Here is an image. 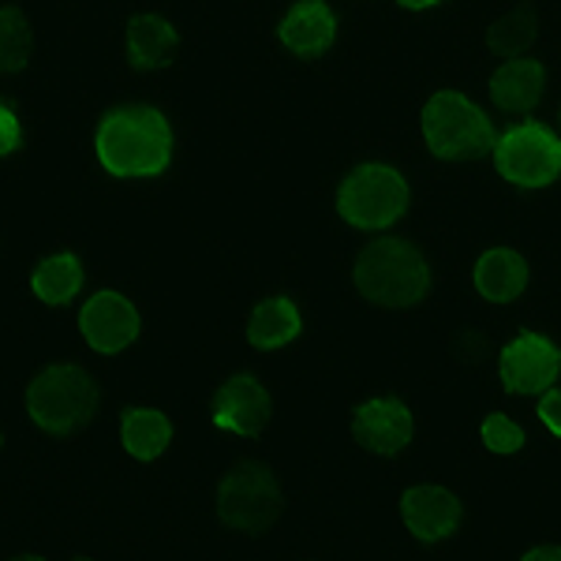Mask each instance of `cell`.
<instances>
[{"label":"cell","mask_w":561,"mask_h":561,"mask_svg":"<svg viewBox=\"0 0 561 561\" xmlns=\"http://www.w3.org/2000/svg\"><path fill=\"white\" fill-rule=\"evenodd\" d=\"M285 513V491L277 476L259 460H232L214 483V517L225 536L259 539Z\"/></svg>","instance_id":"obj_4"},{"label":"cell","mask_w":561,"mask_h":561,"mask_svg":"<svg viewBox=\"0 0 561 561\" xmlns=\"http://www.w3.org/2000/svg\"><path fill=\"white\" fill-rule=\"evenodd\" d=\"M94 161L105 176L121 184H147L173 165L176 131L169 116L153 105L131 102L108 108L94 124Z\"/></svg>","instance_id":"obj_1"},{"label":"cell","mask_w":561,"mask_h":561,"mask_svg":"<svg viewBox=\"0 0 561 561\" xmlns=\"http://www.w3.org/2000/svg\"><path fill=\"white\" fill-rule=\"evenodd\" d=\"M116 438H121V449L128 454L135 465H161L176 446V420L169 415L161 404L139 401L131 409L121 412V423H116Z\"/></svg>","instance_id":"obj_16"},{"label":"cell","mask_w":561,"mask_h":561,"mask_svg":"<svg viewBox=\"0 0 561 561\" xmlns=\"http://www.w3.org/2000/svg\"><path fill=\"white\" fill-rule=\"evenodd\" d=\"M486 90H491L494 105L510 108V113H528L547 94V68L531 53H510L497 60Z\"/></svg>","instance_id":"obj_19"},{"label":"cell","mask_w":561,"mask_h":561,"mask_svg":"<svg viewBox=\"0 0 561 561\" xmlns=\"http://www.w3.org/2000/svg\"><path fill=\"white\" fill-rule=\"evenodd\" d=\"M356 296L378 311H412L431 296V259L409 240H375L348 266Z\"/></svg>","instance_id":"obj_3"},{"label":"cell","mask_w":561,"mask_h":561,"mask_svg":"<svg viewBox=\"0 0 561 561\" xmlns=\"http://www.w3.org/2000/svg\"><path fill=\"white\" fill-rule=\"evenodd\" d=\"M468 285L472 296L486 307H510L517 304L531 285V262L513 243H494L483 248L468 270Z\"/></svg>","instance_id":"obj_14"},{"label":"cell","mask_w":561,"mask_h":561,"mask_svg":"<svg viewBox=\"0 0 561 561\" xmlns=\"http://www.w3.org/2000/svg\"><path fill=\"white\" fill-rule=\"evenodd\" d=\"M176 45H180L176 23L169 20L165 12H139V15H131V23L124 26V38H121L124 60H128L135 71H161V68H169L176 60Z\"/></svg>","instance_id":"obj_18"},{"label":"cell","mask_w":561,"mask_h":561,"mask_svg":"<svg viewBox=\"0 0 561 561\" xmlns=\"http://www.w3.org/2000/svg\"><path fill=\"white\" fill-rule=\"evenodd\" d=\"M479 442H483V449L494 457H517L520 449L528 446V431H524L513 415L494 412L479 423Z\"/></svg>","instance_id":"obj_20"},{"label":"cell","mask_w":561,"mask_h":561,"mask_svg":"<svg viewBox=\"0 0 561 561\" xmlns=\"http://www.w3.org/2000/svg\"><path fill=\"white\" fill-rule=\"evenodd\" d=\"M31 57V20L15 0L4 4V76H15Z\"/></svg>","instance_id":"obj_21"},{"label":"cell","mask_w":561,"mask_h":561,"mask_svg":"<svg viewBox=\"0 0 561 561\" xmlns=\"http://www.w3.org/2000/svg\"><path fill=\"white\" fill-rule=\"evenodd\" d=\"M307 333V311L296 296L270 293L251 307L243 319V341L259 356H285L304 341Z\"/></svg>","instance_id":"obj_13"},{"label":"cell","mask_w":561,"mask_h":561,"mask_svg":"<svg viewBox=\"0 0 561 561\" xmlns=\"http://www.w3.org/2000/svg\"><path fill=\"white\" fill-rule=\"evenodd\" d=\"M494 169L517 187H550L561 180V139L539 121H517L494 139Z\"/></svg>","instance_id":"obj_7"},{"label":"cell","mask_w":561,"mask_h":561,"mask_svg":"<svg viewBox=\"0 0 561 561\" xmlns=\"http://www.w3.org/2000/svg\"><path fill=\"white\" fill-rule=\"evenodd\" d=\"M23 409L38 434L68 442L94 423L98 409H102V389L76 359H49L26 378Z\"/></svg>","instance_id":"obj_2"},{"label":"cell","mask_w":561,"mask_h":561,"mask_svg":"<svg viewBox=\"0 0 561 561\" xmlns=\"http://www.w3.org/2000/svg\"><path fill=\"white\" fill-rule=\"evenodd\" d=\"M274 420V397L255 370H237L214 389L210 423L225 438H255Z\"/></svg>","instance_id":"obj_11"},{"label":"cell","mask_w":561,"mask_h":561,"mask_svg":"<svg viewBox=\"0 0 561 561\" xmlns=\"http://www.w3.org/2000/svg\"><path fill=\"white\" fill-rule=\"evenodd\" d=\"M397 4H401L404 12H434V8L446 4V0H397Z\"/></svg>","instance_id":"obj_24"},{"label":"cell","mask_w":561,"mask_h":561,"mask_svg":"<svg viewBox=\"0 0 561 561\" xmlns=\"http://www.w3.org/2000/svg\"><path fill=\"white\" fill-rule=\"evenodd\" d=\"M83 280H87V270L76 248H49L34 259L26 285H31L34 304L49 307V311H65V307L76 304V296L83 293Z\"/></svg>","instance_id":"obj_17"},{"label":"cell","mask_w":561,"mask_h":561,"mask_svg":"<svg viewBox=\"0 0 561 561\" xmlns=\"http://www.w3.org/2000/svg\"><path fill=\"white\" fill-rule=\"evenodd\" d=\"M348 431L356 438V446L375 460H397L412 449L415 442V412L409 409V401L389 393H370L359 397L348 412Z\"/></svg>","instance_id":"obj_8"},{"label":"cell","mask_w":561,"mask_h":561,"mask_svg":"<svg viewBox=\"0 0 561 561\" xmlns=\"http://www.w3.org/2000/svg\"><path fill=\"white\" fill-rule=\"evenodd\" d=\"M494 135L491 113L476 102V98L460 94V90H434L423 102L420 113V139L434 158H468V153L483 150Z\"/></svg>","instance_id":"obj_6"},{"label":"cell","mask_w":561,"mask_h":561,"mask_svg":"<svg viewBox=\"0 0 561 561\" xmlns=\"http://www.w3.org/2000/svg\"><path fill=\"white\" fill-rule=\"evenodd\" d=\"M79 337L98 356H124L142 337V307L121 288H94L79 307Z\"/></svg>","instance_id":"obj_9"},{"label":"cell","mask_w":561,"mask_h":561,"mask_svg":"<svg viewBox=\"0 0 561 561\" xmlns=\"http://www.w3.org/2000/svg\"><path fill=\"white\" fill-rule=\"evenodd\" d=\"M277 42L293 60H322L337 42V15L325 0H296L280 12Z\"/></svg>","instance_id":"obj_15"},{"label":"cell","mask_w":561,"mask_h":561,"mask_svg":"<svg viewBox=\"0 0 561 561\" xmlns=\"http://www.w3.org/2000/svg\"><path fill=\"white\" fill-rule=\"evenodd\" d=\"M542 554L561 558V547H554V542H542V547H528V550H524V558H542Z\"/></svg>","instance_id":"obj_25"},{"label":"cell","mask_w":561,"mask_h":561,"mask_svg":"<svg viewBox=\"0 0 561 561\" xmlns=\"http://www.w3.org/2000/svg\"><path fill=\"white\" fill-rule=\"evenodd\" d=\"M401 520L420 547H446L465 528V505L449 486L415 483L401 494Z\"/></svg>","instance_id":"obj_12"},{"label":"cell","mask_w":561,"mask_h":561,"mask_svg":"<svg viewBox=\"0 0 561 561\" xmlns=\"http://www.w3.org/2000/svg\"><path fill=\"white\" fill-rule=\"evenodd\" d=\"M0 124H4V158L15 161L23 150V121H20V108H15V102L0 105Z\"/></svg>","instance_id":"obj_22"},{"label":"cell","mask_w":561,"mask_h":561,"mask_svg":"<svg viewBox=\"0 0 561 561\" xmlns=\"http://www.w3.org/2000/svg\"><path fill=\"white\" fill-rule=\"evenodd\" d=\"M539 423L547 427L554 438L561 442V386H550L547 393L539 397Z\"/></svg>","instance_id":"obj_23"},{"label":"cell","mask_w":561,"mask_h":561,"mask_svg":"<svg viewBox=\"0 0 561 561\" xmlns=\"http://www.w3.org/2000/svg\"><path fill=\"white\" fill-rule=\"evenodd\" d=\"M412 203L409 180L386 161H364L341 176L333 192V210L352 232H382L393 229Z\"/></svg>","instance_id":"obj_5"},{"label":"cell","mask_w":561,"mask_h":561,"mask_svg":"<svg viewBox=\"0 0 561 561\" xmlns=\"http://www.w3.org/2000/svg\"><path fill=\"white\" fill-rule=\"evenodd\" d=\"M561 378V345L542 330L513 333L497 352V386L510 397H542Z\"/></svg>","instance_id":"obj_10"}]
</instances>
